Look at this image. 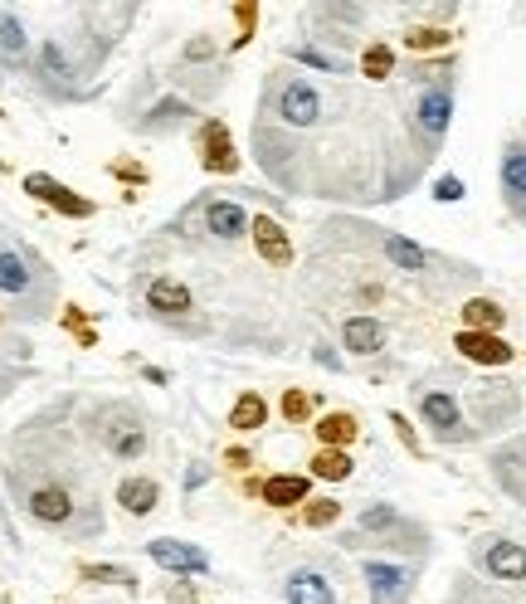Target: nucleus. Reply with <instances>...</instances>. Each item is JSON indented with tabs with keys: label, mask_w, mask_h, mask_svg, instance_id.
<instances>
[{
	"label": "nucleus",
	"mask_w": 526,
	"mask_h": 604,
	"mask_svg": "<svg viewBox=\"0 0 526 604\" xmlns=\"http://www.w3.org/2000/svg\"><path fill=\"white\" fill-rule=\"evenodd\" d=\"M0 298L20 317H44L54 302V273L44 268L35 249H25L10 234H0Z\"/></svg>",
	"instance_id": "f257e3e1"
},
{
	"label": "nucleus",
	"mask_w": 526,
	"mask_h": 604,
	"mask_svg": "<svg viewBox=\"0 0 526 604\" xmlns=\"http://www.w3.org/2000/svg\"><path fill=\"white\" fill-rule=\"evenodd\" d=\"M10 488H15V502H20V512L25 517H35L39 527L49 531H74L78 527V492L64 483V478H54V473H39L35 463L25 468V463H10Z\"/></svg>",
	"instance_id": "f03ea898"
},
{
	"label": "nucleus",
	"mask_w": 526,
	"mask_h": 604,
	"mask_svg": "<svg viewBox=\"0 0 526 604\" xmlns=\"http://www.w3.org/2000/svg\"><path fill=\"white\" fill-rule=\"evenodd\" d=\"M449 117H453V88L449 83H429V88H419V98H414V132H419V151H424V156L444 142Z\"/></svg>",
	"instance_id": "7ed1b4c3"
},
{
	"label": "nucleus",
	"mask_w": 526,
	"mask_h": 604,
	"mask_svg": "<svg viewBox=\"0 0 526 604\" xmlns=\"http://www.w3.org/2000/svg\"><path fill=\"white\" fill-rule=\"evenodd\" d=\"M103 444H108L113 458H142L147 453V424L137 419V410L113 405L108 419H103Z\"/></svg>",
	"instance_id": "20e7f679"
},
{
	"label": "nucleus",
	"mask_w": 526,
	"mask_h": 604,
	"mask_svg": "<svg viewBox=\"0 0 526 604\" xmlns=\"http://www.w3.org/2000/svg\"><path fill=\"white\" fill-rule=\"evenodd\" d=\"M419 419L434 429V439H444V444H458V439H468V429H463V410H458V400L444 395V390H424L419 395Z\"/></svg>",
	"instance_id": "39448f33"
},
{
	"label": "nucleus",
	"mask_w": 526,
	"mask_h": 604,
	"mask_svg": "<svg viewBox=\"0 0 526 604\" xmlns=\"http://www.w3.org/2000/svg\"><path fill=\"white\" fill-rule=\"evenodd\" d=\"M366 585H371V604H405L414 590V570L395 561H366Z\"/></svg>",
	"instance_id": "423d86ee"
},
{
	"label": "nucleus",
	"mask_w": 526,
	"mask_h": 604,
	"mask_svg": "<svg viewBox=\"0 0 526 604\" xmlns=\"http://www.w3.org/2000/svg\"><path fill=\"white\" fill-rule=\"evenodd\" d=\"M478 566L488 570L492 580L517 585V580H526V546L522 541H502V536H492V541H483V551H478Z\"/></svg>",
	"instance_id": "0eeeda50"
},
{
	"label": "nucleus",
	"mask_w": 526,
	"mask_h": 604,
	"mask_svg": "<svg viewBox=\"0 0 526 604\" xmlns=\"http://www.w3.org/2000/svg\"><path fill=\"white\" fill-rule=\"evenodd\" d=\"M502 195H507L512 215L526 220V142H507L502 151Z\"/></svg>",
	"instance_id": "6e6552de"
},
{
	"label": "nucleus",
	"mask_w": 526,
	"mask_h": 604,
	"mask_svg": "<svg viewBox=\"0 0 526 604\" xmlns=\"http://www.w3.org/2000/svg\"><path fill=\"white\" fill-rule=\"evenodd\" d=\"M190 307H195V298H190L186 283H176V278H151L147 283V312H156V317H186Z\"/></svg>",
	"instance_id": "1a4fd4ad"
},
{
	"label": "nucleus",
	"mask_w": 526,
	"mask_h": 604,
	"mask_svg": "<svg viewBox=\"0 0 526 604\" xmlns=\"http://www.w3.org/2000/svg\"><path fill=\"white\" fill-rule=\"evenodd\" d=\"M283 600L288 604H341L337 590H332V580H327L322 570H293L288 585H283Z\"/></svg>",
	"instance_id": "9d476101"
},
{
	"label": "nucleus",
	"mask_w": 526,
	"mask_h": 604,
	"mask_svg": "<svg viewBox=\"0 0 526 604\" xmlns=\"http://www.w3.org/2000/svg\"><path fill=\"white\" fill-rule=\"evenodd\" d=\"M205 229L215 234V239H225V244H234L249 225V210L239 205V200H205Z\"/></svg>",
	"instance_id": "9b49d317"
},
{
	"label": "nucleus",
	"mask_w": 526,
	"mask_h": 604,
	"mask_svg": "<svg viewBox=\"0 0 526 604\" xmlns=\"http://www.w3.org/2000/svg\"><path fill=\"white\" fill-rule=\"evenodd\" d=\"M458 356H468V361H478V366H507L512 361V346L497 337V332H458Z\"/></svg>",
	"instance_id": "f8f14e48"
},
{
	"label": "nucleus",
	"mask_w": 526,
	"mask_h": 604,
	"mask_svg": "<svg viewBox=\"0 0 526 604\" xmlns=\"http://www.w3.org/2000/svg\"><path fill=\"white\" fill-rule=\"evenodd\" d=\"M341 346L351 356H376L380 346H385V322H376V317H346L341 322Z\"/></svg>",
	"instance_id": "ddd939ff"
},
{
	"label": "nucleus",
	"mask_w": 526,
	"mask_h": 604,
	"mask_svg": "<svg viewBox=\"0 0 526 604\" xmlns=\"http://www.w3.org/2000/svg\"><path fill=\"white\" fill-rule=\"evenodd\" d=\"M147 556L156 561V566L166 570H181V575H200V570H210V561H205V551H195V546H186V541H151Z\"/></svg>",
	"instance_id": "4468645a"
},
{
	"label": "nucleus",
	"mask_w": 526,
	"mask_h": 604,
	"mask_svg": "<svg viewBox=\"0 0 526 604\" xmlns=\"http://www.w3.org/2000/svg\"><path fill=\"white\" fill-rule=\"evenodd\" d=\"M254 244H259V259L273 268H288L293 264V244H288V229L278 220H254Z\"/></svg>",
	"instance_id": "2eb2a0df"
},
{
	"label": "nucleus",
	"mask_w": 526,
	"mask_h": 604,
	"mask_svg": "<svg viewBox=\"0 0 526 604\" xmlns=\"http://www.w3.org/2000/svg\"><path fill=\"white\" fill-rule=\"evenodd\" d=\"M156 497H161V488H156L151 478H127V483H117V502H122V512H132V517L156 512Z\"/></svg>",
	"instance_id": "dca6fc26"
},
{
	"label": "nucleus",
	"mask_w": 526,
	"mask_h": 604,
	"mask_svg": "<svg viewBox=\"0 0 526 604\" xmlns=\"http://www.w3.org/2000/svg\"><path fill=\"white\" fill-rule=\"evenodd\" d=\"M380 249H385V259L395 268H405V273H424L429 268V254L414 244V239H405V234H385L380 239Z\"/></svg>",
	"instance_id": "f3484780"
},
{
	"label": "nucleus",
	"mask_w": 526,
	"mask_h": 604,
	"mask_svg": "<svg viewBox=\"0 0 526 604\" xmlns=\"http://www.w3.org/2000/svg\"><path fill=\"white\" fill-rule=\"evenodd\" d=\"M263 502H268V507H298V502H307V478H302V473H278V478H268V483H263Z\"/></svg>",
	"instance_id": "a211bd4d"
},
{
	"label": "nucleus",
	"mask_w": 526,
	"mask_h": 604,
	"mask_svg": "<svg viewBox=\"0 0 526 604\" xmlns=\"http://www.w3.org/2000/svg\"><path fill=\"white\" fill-rule=\"evenodd\" d=\"M229 424H234L239 434H249V429H263V424H268V405H263V395L244 390V395L234 400V410H229Z\"/></svg>",
	"instance_id": "6ab92c4d"
},
{
	"label": "nucleus",
	"mask_w": 526,
	"mask_h": 604,
	"mask_svg": "<svg viewBox=\"0 0 526 604\" xmlns=\"http://www.w3.org/2000/svg\"><path fill=\"white\" fill-rule=\"evenodd\" d=\"M205 166H210V171H234L229 132L220 127V122H205Z\"/></svg>",
	"instance_id": "aec40b11"
},
{
	"label": "nucleus",
	"mask_w": 526,
	"mask_h": 604,
	"mask_svg": "<svg viewBox=\"0 0 526 604\" xmlns=\"http://www.w3.org/2000/svg\"><path fill=\"white\" fill-rule=\"evenodd\" d=\"M30 190H35L39 200H49V205H59V210H69V215H88L93 205L88 200H78V195H69L64 186H54L49 176H30Z\"/></svg>",
	"instance_id": "412c9836"
},
{
	"label": "nucleus",
	"mask_w": 526,
	"mask_h": 604,
	"mask_svg": "<svg viewBox=\"0 0 526 604\" xmlns=\"http://www.w3.org/2000/svg\"><path fill=\"white\" fill-rule=\"evenodd\" d=\"M502 317H507V312H502V307H497L492 298H473L468 307H463V322H468V332H497V327H502Z\"/></svg>",
	"instance_id": "4be33fe9"
},
{
	"label": "nucleus",
	"mask_w": 526,
	"mask_h": 604,
	"mask_svg": "<svg viewBox=\"0 0 526 604\" xmlns=\"http://www.w3.org/2000/svg\"><path fill=\"white\" fill-rule=\"evenodd\" d=\"M293 59H298L302 69H317V74H351V64H346V59L327 54V49H317V44H298V49H293Z\"/></svg>",
	"instance_id": "5701e85b"
},
{
	"label": "nucleus",
	"mask_w": 526,
	"mask_h": 604,
	"mask_svg": "<svg viewBox=\"0 0 526 604\" xmlns=\"http://www.w3.org/2000/svg\"><path fill=\"white\" fill-rule=\"evenodd\" d=\"M361 74L371 78V83H385V78L395 74V49H385V44H371V49L361 54Z\"/></svg>",
	"instance_id": "b1692460"
},
{
	"label": "nucleus",
	"mask_w": 526,
	"mask_h": 604,
	"mask_svg": "<svg viewBox=\"0 0 526 604\" xmlns=\"http://www.w3.org/2000/svg\"><path fill=\"white\" fill-rule=\"evenodd\" d=\"M317 439L332 444V449H337V444H351V439H356V419L351 415H327L322 424H317Z\"/></svg>",
	"instance_id": "393cba45"
},
{
	"label": "nucleus",
	"mask_w": 526,
	"mask_h": 604,
	"mask_svg": "<svg viewBox=\"0 0 526 604\" xmlns=\"http://www.w3.org/2000/svg\"><path fill=\"white\" fill-rule=\"evenodd\" d=\"M0 44H5V59H10V64L25 54V30H20L15 10H0Z\"/></svg>",
	"instance_id": "a878e982"
},
{
	"label": "nucleus",
	"mask_w": 526,
	"mask_h": 604,
	"mask_svg": "<svg viewBox=\"0 0 526 604\" xmlns=\"http://www.w3.org/2000/svg\"><path fill=\"white\" fill-rule=\"evenodd\" d=\"M312 473H317V478H332V483H337V478H351V458L341 449H327V453L312 458Z\"/></svg>",
	"instance_id": "bb28decb"
},
{
	"label": "nucleus",
	"mask_w": 526,
	"mask_h": 604,
	"mask_svg": "<svg viewBox=\"0 0 526 604\" xmlns=\"http://www.w3.org/2000/svg\"><path fill=\"white\" fill-rule=\"evenodd\" d=\"M337 517H341V502H332V497H322V502L302 507V522H307V527H332Z\"/></svg>",
	"instance_id": "cd10ccee"
},
{
	"label": "nucleus",
	"mask_w": 526,
	"mask_h": 604,
	"mask_svg": "<svg viewBox=\"0 0 526 604\" xmlns=\"http://www.w3.org/2000/svg\"><path fill=\"white\" fill-rule=\"evenodd\" d=\"M405 44L410 49H439V44H449V30H410Z\"/></svg>",
	"instance_id": "c85d7f7f"
},
{
	"label": "nucleus",
	"mask_w": 526,
	"mask_h": 604,
	"mask_svg": "<svg viewBox=\"0 0 526 604\" xmlns=\"http://www.w3.org/2000/svg\"><path fill=\"white\" fill-rule=\"evenodd\" d=\"M434 200H444V205L463 200V181H458V176H439V181H434Z\"/></svg>",
	"instance_id": "c756f323"
},
{
	"label": "nucleus",
	"mask_w": 526,
	"mask_h": 604,
	"mask_svg": "<svg viewBox=\"0 0 526 604\" xmlns=\"http://www.w3.org/2000/svg\"><path fill=\"white\" fill-rule=\"evenodd\" d=\"M307 410H312V405H307V395H302V390H288V400H283V415L293 419V424H302V419H307Z\"/></svg>",
	"instance_id": "7c9ffc66"
}]
</instances>
